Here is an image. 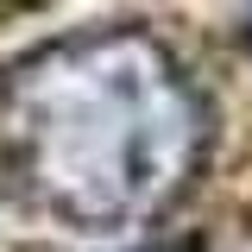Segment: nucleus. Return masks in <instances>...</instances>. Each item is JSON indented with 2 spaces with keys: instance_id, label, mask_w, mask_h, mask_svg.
<instances>
[{
  "instance_id": "nucleus-2",
  "label": "nucleus",
  "mask_w": 252,
  "mask_h": 252,
  "mask_svg": "<svg viewBox=\"0 0 252 252\" xmlns=\"http://www.w3.org/2000/svg\"><path fill=\"white\" fill-rule=\"evenodd\" d=\"M246 38H252V19H246Z\"/></svg>"
},
{
  "instance_id": "nucleus-1",
  "label": "nucleus",
  "mask_w": 252,
  "mask_h": 252,
  "mask_svg": "<svg viewBox=\"0 0 252 252\" xmlns=\"http://www.w3.org/2000/svg\"><path fill=\"white\" fill-rule=\"evenodd\" d=\"M6 126L32 195L82 220L158 208L202 145L195 94L139 32L44 51L19 69Z\"/></svg>"
}]
</instances>
